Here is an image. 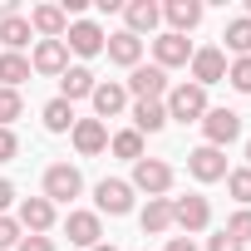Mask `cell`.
Here are the masks:
<instances>
[{"label":"cell","mask_w":251,"mask_h":251,"mask_svg":"<svg viewBox=\"0 0 251 251\" xmlns=\"http://www.w3.org/2000/svg\"><path fill=\"white\" fill-rule=\"evenodd\" d=\"M163 108H168V118H177V123H202V113H207V89H197V84L182 79V84L168 89Z\"/></svg>","instance_id":"obj_1"},{"label":"cell","mask_w":251,"mask_h":251,"mask_svg":"<svg viewBox=\"0 0 251 251\" xmlns=\"http://www.w3.org/2000/svg\"><path fill=\"white\" fill-rule=\"evenodd\" d=\"M123 89H128L138 103H163L173 84H168V74L158 64H138V69H128V84H123Z\"/></svg>","instance_id":"obj_2"},{"label":"cell","mask_w":251,"mask_h":251,"mask_svg":"<svg viewBox=\"0 0 251 251\" xmlns=\"http://www.w3.org/2000/svg\"><path fill=\"white\" fill-rule=\"evenodd\" d=\"M202 133H207V148H226L241 138V113L236 108H207L202 113Z\"/></svg>","instance_id":"obj_3"},{"label":"cell","mask_w":251,"mask_h":251,"mask_svg":"<svg viewBox=\"0 0 251 251\" xmlns=\"http://www.w3.org/2000/svg\"><path fill=\"white\" fill-rule=\"evenodd\" d=\"M128 187H138V192H148V197H163V192H173V168H168L163 158H138Z\"/></svg>","instance_id":"obj_4"},{"label":"cell","mask_w":251,"mask_h":251,"mask_svg":"<svg viewBox=\"0 0 251 251\" xmlns=\"http://www.w3.org/2000/svg\"><path fill=\"white\" fill-rule=\"evenodd\" d=\"M168 202H173V226H182L187 236L192 231H207V222H212V202L207 197L187 192V197H168Z\"/></svg>","instance_id":"obj_5"},{"label":"cell","mask_w":251,"mask_h":251,"mask_svg":"<svg viewBox=\"0 0 251 251\" xmlns=\"http://www.w3.org/2000/svg\"><path fill=\"white\" fill-rule=\"evenodd\" d=\"M84 192V177H79V168H69V163H54V168H45V202H74Z\"/></svg>","instance_id":"obj_6"},{"label":"cell","mask_w":251,"mask_h":251,"mask_svg":"<svg viewBox=\"0 0 251 251\" xmlns=\"http://www.w3.org/2000/svg\"><path fill=\"white\" fill-rule=\"evenodd\" d=\"M94 202H99V217L108 212V217H128L133 212V187L123 182V177H103L99 187H94Z\"/></svg>","instance_id":"obj_7"},{"label":"cell","mask_w":251,"mask_h":251,"mask_svg":"<svg viewBox=\"0 0 251 251\" xmlns=\"http://www.w3.org/2000/svg\"><path fill=\"white\" fill-rule=\"evenodd\" d=\"M153 64H158L163 74H168V69L192 64V40H187V35H173V30H168V35H158V40H153Z\"/></svg>","instance_id":"obj_8"},{"label":"cell","mask_w":251,"mask_h":251,"mask_svg":"<svg viewBox=\"0 0 251 251\" xmlns=\"http://www.w3.org/2000/svg\"><path fill=\"white\" fill-rule=\"evenodd\" d=\"M226 79V50L207 45V50H192V84L197 89H212Z\"/></svg>","instance_id":"obj_9"},{"label":"cell","mask_w":251,"mask_h":251,"mask_svg":"<svg viewBox=\"0 0 251 251\" xmlns=\"http://www.w3.org/2000/svg\"><path fill=\"white\" fill-rule=\"evenodd\" d=\"M103 30L94 25V20H74L69 30H64V45H69V54H79V59H94V54H103Z\"/></svg>","instance_id":"obj_10"},{"label":"cell","mask_w":251,"mask_h":251,"mask_svg":"<svg viewBox=\"0 0 251 251\" xmlns=\"http://www.w3.org/2000/svg\"><path fill=\"white\" fill-rule=\"evenodd\" d=\"M69 138H74L79 158H99V153L108 148V123H99V118H74Z\"/></svg>","instance_id":"obj_11"},{"label":"cell","mask_w":251,"mask_h":251,"mask_svg":"<svg viewBox=\"0 0 251 251\" xmlns=\"http://www.w3.org/2000/svg\"><path fill=\"white\" fill-rule=\"evenodd\" d=\"M30 69H35V74L59 79V74L69 69V45H64V40H40V45H35V54H30Z\"/></svg>","instance_id":"obj_12"},{"label":"cell","mask_w":251,"mask_h":251,"mask_svg":"<svg viewBox=\"0 0 251 251\" xmlns=\"http://www.w3.org/2000/svg\"><path fill=\"white\" fill-rule=\"evenodd\" d=\"M187 173H192L197 182H222V177H226V153L202 143V148H192V153H187Z\"/></svg>","instance_id":"obj_13"},{"label":"cell","mask_w":251,"mask_h":251,"mask_svg":"<svg viewBox=\"0 0 251 251\" xmlns=\"http://www.w3.org/2000/svg\"><path fill=\"white\" fill-rule=\"evenodd\" d=\"M64 236H69L74 246L94 251V246H99V236H103V222H99V212H69V217H64Z\"/></svg>","instance_id":"obj_14"},{"label":"cell","mask_w":251,"mask_h":251,"mask_svg":"<svg viewBox=\"0 0 251 251\" xmlns=\"http://www.w3.org/2000/svg\"><path fill=\"white\" fill-rule=\"evenodd\" d=\"M15 222H20V231H30V236H45V231L54 226V202H45V197H25Z\"/></svg>","instance_id":"obj_15"},{"label":"cell","mask_w":251,"mask_h":251,"mask_svg":"<svg viewBox=\"0 0 251 251\" xmlns=\"http://www.w3.org/2000/svg\"><path fill=\"white\" fill-rule=\"evenodd\" d=\"M103 54H108L113 64H123V69H138V64H143V40L128 35V30H118V35L103 40Z\"/></svg>","instance_id":"obj_16"},{"label":"cell","mask_w":251,"mask_h":251,"mask_svg":"<svg viewBox=\"0 0 251 251\" xmlns=\"http://www.w3.org/2000/svg\"><path fill=\"white\" fill-rule=\"evenodd\" d=\"M89 99H94V113H99V123H103V118H118L123 108H128V89H123L118 79H108V84H94V94H89Z\"/></svg>","instance_id":"obj_17"},{"label":"cell","mask_w":251,"mask_h":251,"mask_svg":"<svg viewBox=\"0 0 251 251\" xmlns=\"http://www.w3.org/2000/svg\"><path fill=\"white\" fill-rule=\"evenodd\" d=\"M30 30H35L40 40H64L69 15H64L59 5H35V10H30Z\"/></svg>","instance_id":"obj_18"},{"label":"cell","mask_w":251,"mask_h":251,"mask_svg":"<svg viewBox=\"0 0 251 251\" xmlns=\"http://www.w3.org/2000/svg\"><path fill=\"white\" fill-rule=\"evenodd\" d=\"M94 84H99V79H94V69H89V64H69V69L59 74V99H64V103L89 99V94H94Z\"/></svg>","instance_id":"obj_19"},{"label":"cell","mask_w":251,"mask_h":251,"mask_svg":"<svg viewBox=\"0 0 251 251\" xmlns=\"http://www.w3.org/2000/svg\"><path fill=\"white\" fill-rule=\"evenodd\" d=\"M123 20H128V35H153L158 20H163V5H153V0H128V5H123Z\"/></svg>","instance_id":"obj_20"},{"label":"cell","mask_w":251,"mask_h":251,"mask_svg":"<svg viewBox=\"0 0 251 251\" xmlns=\"http://www.w3.org/2000/svg\"><path fill=\"white\" fill-rule=\"evenodd\" d=\"M163 20L173 25V35H187L202 25V0H168L163 5Z\"/></svg>","instance_id":"obj_21"},{"label":"cell","mask_w":251,"mask_h":251,"mask_svg":"<svg viewBox=\"0 0 251 251\" xmlns=\"http://www.w3.org/2000/svg\"><path fill=\"white\" fill-rule=\"evenodd\" d=\"M30 15H10V20H0V45H5V54H20L30 45Z\"/></svg>","instance_id":"obj_22"},{"label":"cell","mask_w":251,"mask_h":251,"mask_svg":"<svg viewBox=\"0 0 251 251\" xmlns=\"http://www.w3.org/2000/svg\"><path fill=\"white\" fill-rule=\"evenodd\" d=\"M138 222H143V231H148V236H163V231L173 226V202H168V197H148V207H143V217H138Z\"/></svg>","instance_id":"obj_23"},{"label":"cell","mask_w":251,"mask_h":251,"mask_svg":"<svg viewBox=\"0 0 251 251\" xmlns=\"http://www.w3.org/2000/svg\"><path fill=\"white\" fill-rule=\"evenodd\" d=\"M133 133H163L168 128V108L163 103H133Z\"/></svg>","instance_id":"obj_24"},{"label":"cell","mask_w":251,"mask_h":251,"mask_svg":"<svg viewBox=\"0 0 251 251\" xmlns=\"http://www.w3.org/2000/svg\"><path fill=\"white\" fill-rule=\"evenodd\" d=\"M30 74H35V69H30L25 54H0V89H20Z\"/></svg>","instance_id":"obj_25"},{"label":"cell","mask_w":251,"mask_h":251,"mask_svg":"<svg viewBox=\"0 0 251 251\" xmlns=\"http://www.w3.org/2000/svg\"><path fill=\"white\" fill-rule=\"evenodd\" d=\"M222 40H226V50H231L236 59H246V54H251V20H246V15H236V20L226 25V35H222Z\"/></svg>","instance_id":"obj_26"},{"label":"cell","mask_w":251,"mask_h":251,"mask_svg":"<svg viewBox=\"0 0 251 251\" xmlns=\"http://www.w3.org/2000/svg\"><path fill=\"white\" fill-rule=\"evenodd\" d=\"M45 128H50V133H69V128H74V103L50 99V103H45Z\"/></svg>","instance_id":"obj_27"},{"label":"cell","mask_w":251,"mask_h":251,"mask_svg":"<svg viewBox=\"0 0 251 251\" xmlns=\"http://www.w3.org/2000/svg\"><path fill=\"white\" fill-rule=\"evenodd\" d=\"M108 148H113V158H128V163H138V158H143V133L123 128V133H113V138H108Z\"/></svg>","instance_id":"obj_28"},{"label":"cell","mask_w":251,"mask_h":251,"mask_svg":"<svg viewBox=\"0 0 251 251\" xmlns=\"http://www.w3.org/2000/svg\"><path fill=\"white\" fill-rule=\"evenodd\" d=\"M25 113V99H20V89H0V128H10V123Z\"/></svg>","instance_id":"obj_29"},{"label":"cell","mask_w":251,"mask_h":251,"mask_svg":"<svg viewBox=\"0 0 251 251\" xmlns=\"http://www.w3.org/2000/svg\"><path fill=\"white\" fill-rule=\"evenodd\" d=\"M226 192H231L241 207H251V168H231V173H226Z\"/></svg>","instance_id":"obj_30"},{"label":"cell","mask_w":251,"mask_h":251,"mask_svg":"<svg viewBox=\"0 0 251 251\" xmlns=\"http://www.w3.org/2000/svg\"><path fill=\"white\" fill-rule=\"evenodd\" d=\"M226 236H231L236 246H246V241H251V207L231 212V222H226Z\"/></svg>","instance_id":"obj_31"},{"label":"cell","mask_w":251,"mask_h":251,"mask_svg":"<svg viewBox=\"0 0 251 251\" xmlns=\"http://www.w3.org/2000/svg\"><path fill=\"white\" fill-rule=\"evenodd\" d=\"M226 79H231V89H236V94H251V54H246V59H236V64L226 69Z\"/></svg>","instance_id":"obj_32"},{"label":"cell","mask_w":251,"mask_h":251,"mask_svg":"<svg viewBox=\"0 0 251 251\" xmlns=\"http://www.w3.org/2000/svg\"><path fill=\"white\" fill-rule=\"evenodd\" d=\"M5 246H20V222L15 217H0V251Z\"/></svg>","instance_id":"obj_33"},{"label":"cell","mask_w":251,"mask_h":251,"mask_svg":"<svg viewBox=\"0 0 251 251\" xmlns=\"http://www.w3.org/2000/svg\"><path fill=\"white\" fill-rule=\"evenodd\" d=\"M20 153V138H15V128H0V163H10Z\"/></svg>","instance_id":"obj_34"},{"label":"cell","mask_w":251,"mask_h":251,"mask_svg":"<svg viewBox=\"0 0 251 251\" xmlns=\"http://www.w3.org/2000/svg\"><path fill=\"white\" fill-rule=\"evenodd\" d=\"M15 251H59V246H54L50 236H20V246H15Z\"/></svg>","instance_id":"obj_35"},{"label":"cell","mask_w":251,"mask_h":251,"mask_svg":"<svg viewBox=\"0 0 251 251\" xmlns=\"http://www.w3.org/2000/svg\"><path fill=\"white\" fill-rule=\"evenodd\" d=\"M207 251H246V246H236L226 231H217V236H207Z\"/></svg>","instance_id":"obj_36"},{"label":"cell","mask_w":251,"mask_h":251,"mask_svg":"<svg viewBox=\"0 0 251 251\" xmlns=\"http://www.w3.org/2000/svg\"><path fill=\"white\" fill-rule=\"evenodd\" d=\"M10 202H15V187H10V177H0V217H5Z\"/></svg>","instance_id":"obj_37"},{"label":"cell","mask_w":251,"mask_h":251,"mask_svg":"<svg viewBox=\"0 0 251 251\" xmlns=\"http://www.w3.org/2000/svg\"><path fill=\"white\" fill-rule=\"evenodd\" d=\"M168 251H197L192 236H168Z\"/></svg>","instance_id":"obj_38"},{"label":"cell","mask_w":251,"mask_h":251,"mask_svg":"<svg viewBox=\"0 0 251 251\" xmlns=\"http://www.w3.org/2000/svg\"><path fill=\"white\" fill-rule=\"evenodd\" d=\"M10 15H20V5L15 0H0V20H10Z\"/></svg>","instance_id":"obj_39"},{"label":"cell","mask_w":251,"mask_h":251,"mask_svg":"<svg viewBox=\"0 0 251 251\" xmlns=\"http://www.w3.org/2000/svg\"><path fill=\"white\" fill-rule=\"evenodd\" d=\"M246 168H251V138H246Z\"/></svg>","instance_id":"obj_40"},{"label":"cell","mask_w":251,"mask_h":251,"mask_svg":"<svg viewBox=\"0 0 251 251\" xmlns=\"http://www.w3.org/2000/svg\"><path fill=\"white\" fill-rule=\"evenodd\" d=\"M94 251H113V246H103V241H99V246H94Z\"/></svg>","instance_id":"obj_41"},{"label":"cell","mask_w":251,"mask_h":251,"mask_svg":"<svg viewBox=\"0 0 251 251\" xmlns=\"http://www.w3.org/2000/svg\"><path fill=\"white\" fill-rule=\"evenodd\" d=\"M246 20H251V0H246Z\"/></svg>","instance_id":"obj_42"}]
</instances>
